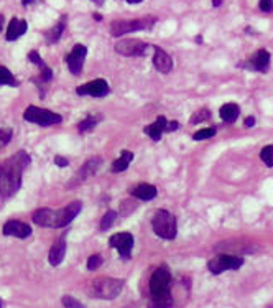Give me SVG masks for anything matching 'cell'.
<instances>
[{
    "label": "cell",
    "instance_id": "1",
    "mask_svg": "<svg viewBox=\"0 0 273 308\" xmlns=\"http://www.w3.org/2000/svg\"><path fill=\"white\" fill-rule=\"evenodd\" d=\"M30 162L32 159L27 152H18L0 163V198L7 199L18 191L23 170L30 165Z\"/></svg>",
    "mask_w": 273,
    "mask_h": 308
},
{
    "label": "cell",
    "instance_id": "2",
    "mask_svg": "<svg viewBox=\"0 0 273 308\" xmlns=\"http://www.w3.org/2000/svg\"><path fill=\"white\" fill-rule=\"evenodd\" d=\"M171 274L166 267H160L153 272L150 279V295L155 308H170L171 298Z\"/></svg>",
    "mask_w": 273,
    "mask_h": 308
},
{
    "label": "cell",
    "instance_id": "3",
    "mask_svg": "<svg viewBox=\"0 0 273 308\" xmlns=\"http://www.w3.org/2000/svg\"><path fill=\"white\" fill-rule=\"evenodd\" d=\"M152 228L155 231V234L161 239H166V241H173L178 234L176 218L165 210H158L155 213V216L152 219Z\"/></svg>",
    "mask_w": 273,
    "mask_h": 308
},
{
    "label": "cell",
    "instance_id": "4",
    "mask_svg": "<svg viewBox=\"0 0 273 308\" xmlns=\"http://www.w3.org/2000/svg\"><path fill=\"white\" fill-rule=\"evenodd\" d=\"M123 282L119 279H110V277H101L92 282L91 285V295L96 298L102 300H114L122 293Z\"/></svg>",
    "mask_w": 273,
    "mask_h": 308
},
{
    "label": "cell",
    "instance_id": "5",
    "mask_svg": "<svg viewBox=\"0 0 273 308\" xmlns=\"http://www.w3.org/2000/svg\"><path fill=\"white\" fill-rule=\"evenodd\" d=\"M155 22H157L155 17L135 18V20H115L110 25V33H112V36H120L139 30H150Z\"/></svg>",
    "mask_w": 273,
    "mask_h": 308
},
{
    "label": "cell",
    "instance_id": "6",
    "mask_svg": "<svg viewBox=\"0 0 273 308\" xmlns=\"http://www.w3.org/2000/svg\"><path fill=\"white\" fill-rule=\"evenodd\" d=\"M242 266H244V257L231 254H221L208 262L209 272L214 275H219L226 270H239Z\"/></svg>",
    "mask_w": 273,
    "mask_h": 308
},
{
    "label": "cell",
    "instance_id": "7",
    "mask_svg": "<svg viewBox=\"0 0 273 308\" xmlns=\"http://www.w3.org/2000/svg\"><path fill=\"white\" fill-rule=\"evenodd\" d=\"M23 119L28 122H33V124H38L41 127H48V125H54V124H59L63 119H61L59 114L53 111H48V109H41V108H35V106H30L27 108L23 114Z\"/></svg>",
    "mask_w": 273,
    "mask_h": 308
},
{
    "label": "cell",
    "instance_id": "8",
    "mask_svg": "<svg viewBox=\"0 0 273 308\" xmlns=\"http://www.w3.org/2000/svg\"><path fill=\"white\" fill-rule=\"evenodd\" d=\"M148 48L150 45L142 40H135V38H127V40H120L115 45V52L120 53L123 56H144L148 53Z\"/></svg>",
    "mask_w": 273,
    "mask_h": 308
},
{
    "label": "cell",
    "instance_id": "9",
    "mask_svg": "<svg viewBox=\"0 0 273 308\" xmlns=\"http://www.w3.org/2000/svg\"><path fill=\"white\" fill-rule=\"evenodd\" d=\"M270 63H271V55L268 49H257L255 53H253L249 60H247V68L252 71H257V73H268L270 71Z\"/></svg>",
    "mask_w": 273,
    "mask_h": 308
},
{
    "label": "cell",
    "instance_id": "10",
    "mask_svg": "<svg viewBox=\"0 0 273 308\" xmlns=\"http://www.w3.org/2000/svg\"><path fill=\"white\" fill-rule=\"evenodd\" d=\"M86 55H88V48H86L84 45H74L71 53L66 56V65L74 76H79L81 71H83Z\"/></svg>",
    "mask_w": 273,
    "mask_h": 308
},
{
    "label": "cell",
    "instance_id": "11",
    "mask_svg": "<svg viewBox=\"0 0 273 308\" xmlns=\"http://www.w3.org/2000/svg\"><path fill=\"white\" fill-rule=\"evenodd\" d=\"M110 247H114L119 250L120 257L123 259H130V252L133 249V236L130 232H119V234H114L109 239Z\"/></svg>",
    "mask_w": 273,
    "mask_h": 308
},
{
    "label": "cell",
    "instance_id": "12",
    "mask_svg": "<svg viewBox=\"0 0 273 308\" xmlns=\"http://www.w3.org/2000/svg\"><path fill=\"white\" fill-rule=\"evenodd\" d=\"M109 91H110V87L107 84V81H104V79L89 81V83L79 86L76 89L79 96H92V97H104V96H107Z\"/></svg>",
    "mask_w": 273,
    "mask_h": 308
},
{
    "label": "cell",
    "instance_id": "13",
    "mask_svg": "<svg viewBox=\"0 0 273 308\" xmlns=\"http://www.w3.org/2000/svg\"><path fill=\"white\" fill-rule=\"evenodd\" d=\"M101 165H102V159H101V157H94V159H89L88 162L84 163L83 167H81L79 172L73 177V181H71L70 186H76V185H79V183H84L86 180H89L92 175L97 173V170L101 168Z\"/></svg>",
    "mask_w": 273,
    "mask_h": 308
},
{
    "label": "cell",
    "instance_id": "14",
    "mask_svg": "<svg viewBox=\"0 0 273 308\" xmlns=\"http://www.w3.org/2000/svg\"><path fill=\"white\" fill-rule=\"evenodd\" d=\"M81 208H83V203H81V201H73V203L67 204L66 208L59 210L58 216H56V228H64V226L70 224L73 219L79 215Z\"/></svg>",
    "mask_w": 273,
    "mask_h": 308
},
{
    "label": "cell",
    "instance_id": "15",
    "mask_svg": "<svg viewBox=\"0 0 273 308\" xmlns=\"http://www.w3.org/2000/svg\"><path fill=\"white\" fill-rule=\"evenodd\" d=\"M4 234L5 236H15L18 239H25L32 234V228L23 223V221H17V219H10V221L5 223L4 226Z\"/></svg>",
    "mask_w": 273,
    "mask_h": 308
},
{
    "label": "cell",
    "instance_id": "16",
    "mask_svg": "<svg viewBox=\"0 0 273 308\" xmlns=\"http://www.w3.org/2000/svg\"><path fill=\"white\" fill-rule=\"evenodd\" d=\"M153 65L155 68L160 71V73H163V74H168L173 71V60H171V56L165 52V49H161L158 46H155V55H153Z\"/></svg>",
    "mask_w": 273,
    "mask_h": 308
},
{
    "label": "cell",
    "instance_id": "17",
    "mask_svg": "<svg viewBox=\"0 0 273 308\" xmlns=\"http://www.w3.org/2000/svg\"><path fill=\"white\" fill-rule=\"evenodd\" d=\"M56 216H58V211L41 208L38 211H35L33 223L38 226H45V228H56Z\"/></svg>",
    "mask_w": 273,
    "mask_h": 308
},
{
    "label": "cell",
    "instance_id": "18",
    "mask_svg": "<svg viewBox=\"0 0 273 308\" xmlns=\"http://www.w3.org/2000/svg\"><path fill=\"white\" fill-rule=\"evenodd\" d=\"M28 28V23L22 20V18H14L10 23H9V28H7V35H5V38L9 41H14V40H18L20 36L27 31Z\"/></svg>",
    "mask_w": 273,
    "mask_h": 308
},
{
    "label": "cell",
    "instance_id": "19",
    "mask_svg": "<svg viewBox=\"0 0 273 308\" xmlns=\"http://www.w3.org/2000/svg\"><path fill=\"white\" fill-rule=\"evenodd\" d=\"M219 114H221V119L226 124H234L239 119V116H240V108H239L237 104H234V102H227V104H224L221 108Z\"/></svg>",
    "mask_w": 273,
    "mask_h": 308
},
{
    "label": "cell",
    "instance_id": "20",
    "mask_svg": "<svg viewBox=\"0 0 273 308\" xmlns=\"http://www.w3.org/2000/svg\"><path fill=\"white\" fill-rule=\"evenodd\" d=\"M28 60L32 61L33 65H36V66L40 68V76H41V81H51V78H53L51 68L46 66V63L40 58V55H38V53H36V52H30V53H28Z\"/></svg>",
    "mask_w": 273,
    "mask_h": 308
},
{
    "label": "cell",
    "instance_id": "21",
    "mask_svg": "<svg viewBox=\"0 0 273 308\" xmlns=\"http://www.w3.org/2000/svg\"><path fill=\"white\" fill-rule=\"evenodd\" d=\"M165 127H166V119L163 116H160L157 121H155V124L147 125V127H145V134L150 135L152 140L158 142L161 139V134L165 132Z\"/></svg>",
    "mask_w": 273,
    "mask_h": 308
},
{
    "label": "cell",
    "instance_id": "22",
    "mask_svg": "<svg viewBox=\"0 0 273 308\" xmlns=\"http://www.w3.org/2000/svg\"><path fill=\"white\" fill-rule=\"evenodd\" d=\"M64 254H66V242H64V239H61V241H58L51 247V250H49V264L54 267L59 266L64 259Z\"/></svg>",
    "mask_w": 273,
    "mask_h": 308
},
{
    "label": "cell",
    "instance_id": "23",
    "mask_svg": "<svg viewBox=\"0 0 273 308\" xmlns=\"http://www.w3.org/2000/svg\"><path fill=\"white\" fill-rule=\"evenodd\" d=\"M132 194L135 198L139 199H144V201H150L157 196V188L153 185H148V183H142L139 186H135L132 190Z\"/></svg>",
    "mask_w": 273,
    "mask_h": 308
},
{
    "label": "cell",
    "instance_id": "24",
    "mask_svg": "<svg viewBox=\"0 0 273 308\" xmlns=\"http://www.w3.org/2000/svg\"><path fill=\"white\" fill-rule=\"evenodd\" d=\"M66 28V17H61V20L54 25V27L51 30H48L45 33V38H46V43H49V45H53V43L59 41L61 35H63V31Z\"/></svg>",
    "mask_w": 273,
    "mask_h": 308
},
{
    "label": "cell",
    "instance_id": "25",
    "mask_svg": "<svg viewBox=\"0 0 273 308\" xmlns=\"http://www.w3.org/2000/svg\"><path fill=\"white\" fill-rule=\"evenodd\" d=\"M132 160H133V153L130 152V150H123L119 159H117V160L112 163V172H114V173L123 172V170H125V168L130 165V162H132Z\"/></svg>",
    "mask_w": 273,
    "mask_h": 308
},
{
    "label": "cell",
    "instance_id": "26",
    "mask_svg": "<svg viewBox=\"0 0 273 308\" xmlns=\"http://www.w3.org/2000/svg\"><path fill=\"white\" fill-rule=\"evenodd\" d=\"M99 121H101V116H88L84 121H81L78 124V129H79V132H89L96 127Z\"/></svg>",
    "mask_w": 273,
    "mask_h": 308
},
{
    "label": "cell",
    "instance_id": "27",
    "mask_svg": "<svg viewBox=\"0 0 273 308\" xmlns=\"http://www.w3.org/2000/svg\"><path fill=\"white\" fill-rule=\"evenodd\" d=\"M18 81L5 66H0V86H17Z\"/></svg>",
    "mask_w": 273,
    "mask_h": 308
},
{
    "label": "cell",
    "instance_id": "28",
    "mask_svg": "<svg viewBox=\"0 0 273 308\" xmlns=\"http://www.w3.org/2000/svg\"><path fill=\"white\" fill-rule=\"evenodd\" d=\"M260 159L268 168H273V145H265L260 150Z\"/></svg>",
    "mask_w": 273,
    "mask_h": 308
},
{
    "label": "cell",
    "instance_id": "29",
    "mask_svg": "<svg viewBox=\"0 0 273 308\" xmlns=\"http://www.w3.org/2000/svg\"><path fill=\"white\" fill-rule=\"evenodd\" d=\"M216 132H217L216 127L201 129V130H197L196 134L193 135V139H194L196 142H199V140H208V139H211V137H214V135H216Z\"/></svg>",
    "mask_w": 273,
    "mask_h": 308
},
{
    "label": "cell",
    "instance_id": "30",
    "mask_svg": "<svg viewBox=\"0 0 273 308\" xmlns=\"http://www.w3.org/2000/svg\"><path fill=\"white\" fill-rule=\"evenodd\" d=\"M115 218H117V213L115 211H107V213H105L104 218H102V221H101V229L102 231H107L110 226L114 224Z\"/></svg>",
    "mask_w": 273,
    "mask_h": 308
},
{
    "label": "cell",
    "instance_id": "31",
    "mask_svg": "<svg viewBox=\"0 0 273 308\" xmlns=\"http://www.w3.org/2000/svg\"><path fill=\"white\" fill-rule=\"evenodd\" d=\"M209 117H211V112L208 109H201V111H197L193 114V117H191V124H201L204 121H208Z\"/></svg>",
    "mask_w": 273,
    "mask_h": 308
},
{
    "label": "cell",
    "instance_id": "32",
    "mask_svg": "<svg viewBox=\"0 0 273 308\" xmlns=\"http://www.w3.org/2000/svg\"><path fill=\"white\" fill-rule=\"evenodd\" d=\"M12 140V130L10 129H0V150L9 145Z\"/></svg>",
    "mask_w": 273,
    "mask_h": 308
},
{
    "label": "cell",
    "instance_id": "33",
    "mask_svg": "<svg viewBox=\"0 0 273 308\" xmlns=\"http://www.w3.org/2000/svg\"><path fill=\"white\" fill-rule=\"evenodd\" d=\"M63 305H64V308H86L79 300H76L74 297H70V295L63 297Z\"/></svg>",
    "mask_w": 273,
    "mask_h": 308
},
{
    "label": "cell",
    "instance_id": "34",
    "mask_svg": "<svg viewBox=\"0 0 273 308\" xmlns=\"http://www.w3.org/2000/svg\"><path fill=\"white\" fill-rule=\"evenodd\" d=\"M101 264H102V257L99 254H94L88 259V269L89 270H96V269L101 267Z\"/></svg>",
    "mask_w": 273,
    "mask_h": 308
},
{
    "label": "cell",
    "instance_id": "35",
    "mask_svg": "<svg viewBox=\"0 0 273 308\" xmlns=\"http://www.w3.org/2000/svg\"><path fill=\"white\" fill-rule=\"evenodd\" d=\"M260 10L263 14H271L273 12V0H260Z\"/></svg>",
    "mask_w": 273,
    "mask_h": 308
},
{
    "label": "cell",
    "instance_id": "36",
    "mask_svg": "<svg viewBox=\"0 0 273 308\" xmlns=\"http://www.w3.org/2000/svg\"><path fill=\"white\" fill-rule=\"evenodd\" d=\"M54 165L59 167V168H64V167L70 165V160L63 159V157H54Z\"/></svg>",
    "mask_w": 273,
    "mask_h": 308
},
{
    "label": "cell",
    "instance_id": "37",
    "mask_svg": "<svg viewBox=\"0 0 273 308\" xmlns=\"http://www.w3.org/2000/svg\"><path fill=\"white\" fill-rule=\"evenodd\" d=\"M253 125H255V117H253V116H249V117H247L245 121H244V127L252 129Z\"/></svg>",
    "mask_w": 273,
    "mask_h": 308
},
{
    "label": "cell",
    "instance_id": "38",
    "mask_svg": "<svg viewBox=\"0 0 273 308\" xmlns=\"http://www.w3.org/2000/svg\"><path fill=\"white\" fill-rule=\"evenodd\" d=\"M179 127V124L176 121H173V122H166V127H165V132H173V130H176Z\"/></svg>",
    "mask_w": 273,
    "mask_h": 308
},
{
    "label": "cell",
    "instance_id": "39",
    "mask_svg": "<svg viewBox=\"0 0 273 308\" xmlns=\"http://www.w3.org/2000/svg\"><path fill=\"white\" fill-rule=\"evenodd\" d=\"M221 4H222V0H213V5H214V7H219Z\"/></svg>",
    "mask_w": 273,
    "mask_h": 308
},
{
    "label": "cell",
    "instance_id": "40",
    "mask_svg": "<svg viewBox=\"0 0 273 308\" xmlns=\"http://www.w3.org/2000/svg\"><path fill=\"white\" fill-rule=\"evenodd\" d=\"M128 4H140V2H144V0H127Z\"/></svg>",
    "mask_w": 273,
    "mask_h": 308
},
{
    "label": "cell",
    "instance_id": "41",
    "mask_svg": "<svg viewBox=\"0 0 273 308\" xmlns=\"http://www.w3.org/2000/svg\"><path fill=\"white\" fill-rule=\"evenodd\" d=\"M2 27H4V15H0V31H2Z\"/></svg>",
    "mask_w": 273,
    "mask_h": 308
},
{
    "label": "cell",
    "instance_id": "42",
    "mask_svg": "<svg viewBox=\"0 0 273 308\" xmlns=\"http://www.w3.org/2000/svg\"><path fill=\"white\" fill-rule=\"evenodd\" d=\"M94 18H96V20H97V22H101V20H102V17H101V15H99V14H94Z\"/></svg>",
    "mask_w": 273,
    "mask_h": 308
},
{
    "label": "cell",
    "instance_id": "43",
    "mask_svg": "<svg viewBox=\"0 0 273 308\" xmlns=\"http://www.w3.org/2000/svg\"><path fill=\"white\" fill-rule=\"evenodd\" d=\"M23 2V5H28V4H32V2H35V0H22Z\"/></svg>",
    "mask_w": 273,
    "mask_h": 308
},
{
    "label": "cell",
    "instance_id": "44",
    "mask_svg": "<svg viewBox=\"0 0 273 308\" xmlns=\"http://www.w3.org/2000/svg\"><path fill=\"white\" fill-rule=\"evenodd\" d=\"M92 2H96L97 5H102V4H104V0H92Z\"/></svg>",
    "mask_w": 273,
    "mask_h": 308
},
{
    "label": "cell",
    "instance_id": "45",
    "mask_svg": "<svg viewBox=\"0 0 273 308\" xmlns=\"http://www.w3.org/2000/svg\"><path fill=\"white\" fill-rule=\"evenodd\" d=\"M0 308H4V301H2V298H0Z\"/></svg>",
    "mask_w": 273,
    "mask_h": 308
}]
</instances>
